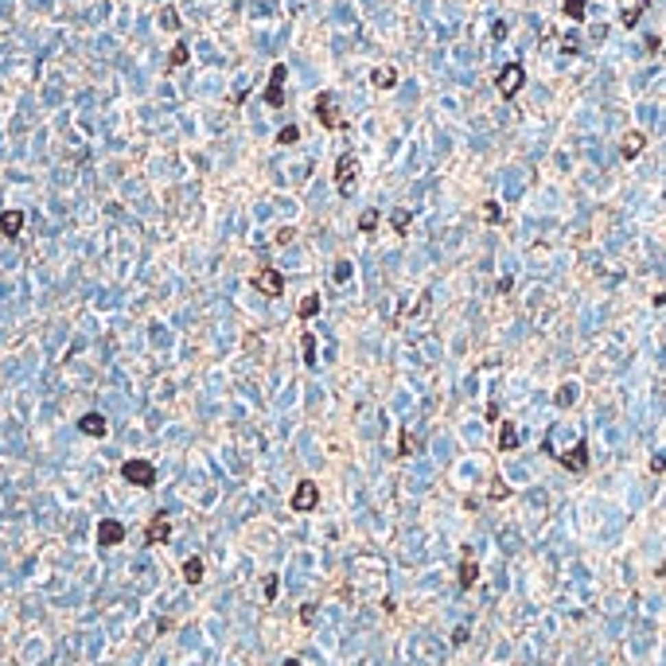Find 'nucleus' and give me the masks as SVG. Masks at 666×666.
Instances as JSON below:
<instances>
[{
    "instance_id": "nucleus-11",
    "label": "nucleus",
    "mask_w": 666,
    "mask_h": 666,
    "mask_svg": "<svg viewBox=\"0 0 666 666\" xmlns=\"http://www.w3.org/2000/svg\"><path fill=\"white\" fill-rule=\"evenodd\" d=\"M647 148V133H639V129H631L628 136H623V145H619V156L623 160H635Z\"/></svg>"
},
{
    "instance_id": "nucleus-25",
    "label": "nucleus",
    "mask_w": 666,
    "mask_h": 666,
    "mask_svg": "<svg viewBox=\"0 0 666 666\" xmlns=\"http://www.w3.org/2000/svg\"><path fill=\"white\" fill-rule=\"evenodd\" d=\"M398 452H401V456H413V452H417V436H413V433H401Z\"/></svg>"
},
{
    "instance_id": "nucleus-33",
    "label": "nucleus",
    "mask_w": 666,
    "mask_h": 666,
    "mask_svg": "<svg viewBox=\"0 0 666 666\" xmlns=\"http://www.w3.org/2000/svg\"><path fill=\"white\" fill-rule=\"evenodd\" d=\"M651 472H654V475H663V472H666V456H654V460H651Z\"/></svg>"
},
{
    "instance_id": "nucleus-13",
    "label": "nucleus",
    "mask_w": 666,
    "mask_h": 666,
    "mask_svg": "<svg viewBox=\"0 0 666 666\" xmlns=\"http://www.w3.org/2000/svg\"><path fill=\"white\" fill-rule=\"evenodd\" d=\"M370 86H374V90H394V86H398V71H394V67H374V71H370Z\"/></svg>"
},
{
    "instance_id": "nucleus-30",
    "label": "nucleus",
    "mask_w": 666,
    "mask_h": 666,
    "mask_svg": "<svg viewBox=\"0 0 666 666\" xmlns=\"http://www.w3.org/2000/svg\"><path fill=\"white\" fill-rule=\"evenodd\" d=\"M347 277H351V261H340L335 265V281H347Z\"/></svg>"
},
{
    "instance_id": "nucleus-22",
    "label": "nucleus",
    "mask_w": 666,
    "mask_h": 666,
    "mask_svg": "<svg viewBox=\"0 0 666 666\" xmlns=\"http://www.w3.org/2000/svg\"><path fill=\"white\" fill-rule=\"evenodd\" d=\"M187 59H191V51L183 47V43H176V47H171V55H168V67L176 71V67H183Z\"/></svg>"
},
{
    "instance_id": "nucleus-32",
    "label": "nucleus",
    "mask_w": 666,
    "mask_h": 666,
    "mask_svg": "<svg viewBox=\"0 0 666 666\" xmlns=\"http://www.w3.org/2000/svg\"><path fill=\"white\" fill-rule=\"evenodd\" d=\"M277 596V577H265V600H273Z\"/></svg>"
},
{
    "instance_id": "nucleus-3",
    "label": "nucleus",
    "mask_w": 666,
    "mask_h": 666,
    "mask_svg": "<svg viewBox=\"0 0 666 666\" xmlns=\"http://www.w3.org/2000/svg\"><path fill=\"white\" fill-rule=\"evenodd\" d=\"M285 78H289V67L285 62H277L273 71H269V86H265V106H273V109H281L285 106Z\"/></svg>"
},
{
    "instance_id": "nucleus-24",
    "label": "nucleus",
    "mask_w": 666,
    "mask_h": 666,
    "mask_svg": "<svg viewBox=\"0 0 666 666\" xmlns=\"http://www.w3.org/2000/svg\"><path fill=\"white\" fill-rule=\"evenodd\" d=\"M378 218H382L378 211H363V218H359V230H363V234H370V230L378 226Z\"/></svg>"
},
{
    "instance_id": "nucleus-5",
    "label": "nucleus",
    "mask_w": 666,
    "mask_h": 666,
    "mask_svg": "<svg viewBox=\"0 0 666 666\" xmlns=\"http://www.w3.org/2000/svg\"><path fill=\"white\" fill-rule=\"evenodd\" d=\"M316 117L324 129H343V117H340V106H335V94H320L316 97Z\"/></svg>"
},
{
    "instance_id": "nucleus-16",
    "label": "nucleus",
    "mask_w": 666,
    "mask_h": 666,
    "mask_svg": "<svg viewBox=\"0 0 666 666\" xmlns=\"http://www.w3.org/2000/svg\"><path fill=\"white\" fill-rule=\"evenodd\" d=\"M519 440H522V436H519V429H514V425H503V433H499V452H510V449H519Z\"/></svg>"
},
{
    "instance_id": "nucleus-8",
    "label": "nucleus",
    "mask_w": 666,
    "mask_h": 666,
    "mask_svg": "<svg viewBox=\"0 0 666 666\" xmlns=\"http://www.w3.org/2000/svg\"><path fill=\"white\" fill-rule=\"evenodd\" d=\"M168 538H171V519H168V514H156V519L148 522L145 542H148V545H164Z\"/></svg>"
},
{
    "instance_id": "nucleus-18",
    "label": "nucleus",
    "mask_w": 666,
    "mask_h": 666,
    "mask_svg": "<svg viewBox=\"0 0 666 666\" xmlns=\"http://www.w3.org/2000/svg\"><path fill=\"white\" fill-rule=\"evenodd\" d=\"M316 312H320V292H308V296L300 300V308H296V316H300V320H312Z\"/></svg>"
},
{
    "instance_id": "nucleus-27",
    "label": "nucleus",
    "mask_w": 666,
    "mask_h": 666,
    "mask_svg": "<svg viewBox=\"0 0 666 666\" xmlns=\"http://www.w3.org/2000/svg\"><path fill=\"white\" fill-rule=\"evenodd\" d=\"M491 499H507V484H503V475H495L491 479V491H487Z\"/></svg>"
},
{
    "instance_id": "nucleus-17",
    "label": "nucleus",
    "mask_w": 666,
    "mask_h": 666,
    "mask_svg": "<svg viewBox=\"0 0 666 666\" xmlns=\"http://www.w3.org/2000/svg\"><path fill=\"white\" fill-rule=\"evenodd\" d=\"M183 581H187V584H199V581H203V561H199V558H187V561H183Z\"/></svg>"
},
{
    "instance_id": "nucleus-15",
    "label": "nucleus",
    "mask_w": 666,
    "mask_h": 666,
    "mask_svg": "<svg viewBox=\"0 0 666 666\" xmlns=\"http://www.w3.org/2000/svg\"><path fill=\"white\" fill-rule=\"evenodd\" d=\"M78 429H82L86 436H106L109 425H106V417H102V413H86L82 421H78Z\"/></svg>"
},
{
    "instance_id": "nucleus-19",
    "label": "nucleus",
    "mask_w": 666,
    "mask_h": 666,
    "mask_svg": "<svg viewBox=\"0 0 666 666\" xmlns=\"http://www.w3.org/2000/svg\"><path fill=\"white\" fill-rule=\"evenodd\" d=\"M409 222H413V211H405V206L390 215V226H394V230H398V234H409Z\"/></svg>"
},
{
    "instance_id": "nucleus-20",
    "label": "nucleus",
    "mask_w": 666,
    "mask_h": 666,
    "mask_svg": "<svg viewBox=\"0 0 666 666\" xmlns=\"http://www.w3.org/2000/svg\"><path fill=\"white\" fill-rule=\"evenodd\" d=\"M584 4H588V0H561V12L581 24V20H584Z\"/></svg>"
},
{
    "instance_id": "nucleus-2",
    "label": "nucleus",
    "mask_w": 666,
    "mask_h": 666,
    "mask_svg": "<svg viewBox=\"0 0 666 666\" xmlns=\"http://www.w3.org/2000/svg\"><path fill=\"white\" fill-rule=\"evenodd\" d=\"M121 479H129L133 487H152L156 484V468L148 460H125L121 464Z\"/></svg>"
},
{
    "instance_id": "nucleus-7",
    "label": "nucleus",
    "mask_w": 666,
    "mask_h": 666,
    "mask_svg": "<svg viewBox=\"0 0 666 666\" xmlns=\"http://www.w3.org/2000/svg\"><path fill=\"white\" fill-rule=\"evenodd\" d=\"M316 503H320V487L312 479H300L292 491V510H316Z\"/></svg>"
},
{
    "instance_id": "nucleus-14",
    "label": "nucleus",
    "mask_w": 666,
    "mask_h": 666,
    "mask_svg": "<svg viewBox=\"0 0 666 666\" xmlns=\"http://www.w3.org/2000/svg\"><path fill=\"white\" fill-rule=\"evenodd\" d=\"M647 8H651V0H631L628 8H623V16H619V24H623V27H635L643 20V12H647Z\"/></svg>"
},
{
    "instance_id": "nucleus-4",
    "label": "nucleus",
    "mask_w": 666,
    "mask_h": 666,
    "mask_svg": "<svg viewBox=\"0 0 666 666\" xmlns=\"http://www.w3.org/2000/svg\"><path fill=\"white\" fill-rule=\"evenodd\" d=\"M355 180H359V160L347 152V156L335 160V187H340V195H351L355 191Z\"/></svg>"
},
{
    "instance_id": "nucleus-31",
    "label": "nucleus",
    "mask_w": 666,
    "mask_h": 666,
    "mask_svg": "<svg viewBox=\"0 0 666 666\" xmlns=\"http://www.w3.org/2000/svg\"><path fill=\"white\" fill-rule=\"evenodd\" d=\"M491 36H495V39H507V24H503V20H495V24H491Z\"/></svg>"
},
{
    "instance_id": "nucleus-26",
    "label": "nucleus",
    "mask_w": 666,
    "mask_h": 666,
    "mask_svg": "<svg viewBox=\"0 0 666 666\" xmlns=\"http://www.w3.org/2000/svg\"><path fill=\"white\" fill-rule=\"evenodd\" d=\"M573 398H577V390H573L569 382H565V386L558 390V405H561V409H569V401H573Z\"/></svg>"
},
{
    "instance_id": "nucleus-1",
    "label": "nucleus",
    "mask_w": 666,
    "mask_h": 666,
    "mask_svg": "<svg viewBox=\"0 0 666 666\" xmlns=\"http://www.w3.org/2000/svg\"><path fill=\"white\" fill-rule=\"evenodd\" d=\"M495 86H499V94L503 97H514L526 86V71H522V62H507L503 71L495 74Z\"/></svg>"
},
{
    "instance_id": "nucleus-28",
    "label": "nucleus",
    "mask_w": 666,
    "mask_h": 666,
    "mask_svg": "<svg viewBox=\"0 0 666 666\" xmlns=\"http://www.w3.org/2000/svg\"><path fill=\"white\" fill-rule=\"evenodd\" d=\"M304 363H308V366H312L316 363V340H312V335H304Z\"/></svg>"
},
{
    "instance_id": "nucleus-12",
    "label": "nucleus",
    "mask_w": 666,
    "mask_h": 666,
    "mask_svg": "<svg viewBox=\"0 0 666 666\" xmlns=\"http://www.w3.org/2000/svg\"><path fill=\"white\" fill-rule=\"evenodd\" d=\"M0 230H4V238H20V230H24V211H4L0 215Z\"/></svg>"
},
{
    "instance_id": "nucleus-34",
    "label": "nucleus",
    "mask_w": 666,
    "mask_h": 666,
    "mask_svg": "<svg viewBox=\"0 0 666 666\" xmlns=\"http://www.w3.org/2000/svg\"><path fill=\"white\" fill-rule=\"evenodd\" d=\"M300 619H304V623H312V619H316V604H304L300 608Z\"/></svg>"
},
{
    "instance_id": "nucleus-29",
    "label": "nucleus",
    "mask_w": 666,
    "mask_h": 666,
    "mask_svg": "<svg viewBox=\"0 0 666 666\" xmlns=\"http://www.w3.org/2000/svg\"><path fill=\"white\" fill-rule=\"evenodd\" d=\"M484 215H487V222L495 226V222H503V215H499V203H484Z\"/></svg>"
},
{
    "instance_id": "nucleus-21",
    "label": "nucleus",
    "mask_w": 666,
    "mask_h": 666,
    "mask_svg": "<svg viewBox=\"0 0 666 666\" xmlns=\"http://www.w3.org/2000/svg\"><path fill=\"white\" fill-rule=\"evenodd\" d=\"M475 577H479V565H475V561H464V565H460V584H464V588H472Z\"/></svg>"
},
{
    "instance_id": "nucleus-10",
    "label": "nucleus",
    "mask_w": 666,
    "mask_h": 666,
    "mask_svg": "<svg viewBox=\"0 0 666 666\" xmlns=\"http://www.w3.org/2000/svg\"><path fill=\"white\" fill-rule=\"evenodd\" d=\"M97 542H102V545L125 542V526L117 519H102V522H97Z\"/></svg>"
},
{
    "instance_id": "nucleus-35",
    "label": "nucleus",
    "mask_w": 666,
    "mask_h": 666,
    "mask_svg": "<svg viewBox=\"0 0 666 666\" xmlns=\"http://www.w3.org/2000/svg\"><path fill=\"white\" fill-rule=\"evenodd\" d=\"M296 238V230H277V246H285V242H292Z\"/></svg>"
},
{
    "instance_id": "nucleus-9",
    "label": "nucleus",
    "mask_w": 666,
    "mask_h": 666,
    "mask_svg": "<svg viewBox=\"0 0 666 666\" xmlns=\"http://www.w3.org/2000/svg\"><path fill=\"white\" fill-rule=\"evenodd\" d=\"M558 460H561V468H569V472H584V468H588V440H577V449L558 456Z\"/></svg>"
},
{
    "instance_id": "nucleus-36",
    "label": "nucleus",
    "mask_w": 666,
    "mask_h": 666,
    "mask_svg": "<svg viewBox=\"0 0 666 666\" xmlns=\"http://www.w3.org/2000/svg\"><path fill=\"white\" fill-rule=\"evenodd\" d=\"M285 666H300V663H296V658H289V663H285Z\"/></svg>"
},
{
    "instance_id": "nucleus-23",
    "label": "nucleus",
    "mask_w": 666,
    "mask_h": 666,
    "mask_svg": "<svg viewBox=\"0 0 666 666\" xmlns=\"http://www.w3.org/2000/svg\"><path fill=\"white\" fill-rule=\"evenodd\" d=\"M296 141H300V129H296V125H285V129L277 133V145H296Z\"/></svg>"
},
{
    "instance_id": "nucleus-6",
    "label": "nucleus",
    "mask_w": 666,
    "mask_h": 666,
    "mask_svg": "<svg viewBox=\"0 0 666 666\" xmlns=\"http://www.w3.org/2000/svg\"><path fill=\"white\" fill-rule=\"evenodd\" d=\"M254 289L265 292V296H281V292H285V277H281L273 265H261L254 273Z\"/></svg>"
}]
</instances>
